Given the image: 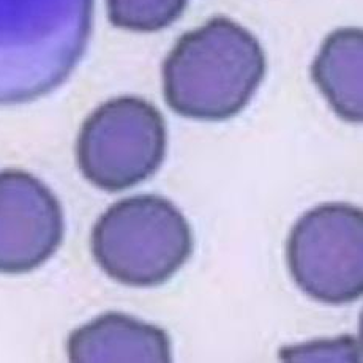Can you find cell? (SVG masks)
I'll return each mask as SVG.
<instances>
[{"label": "cell", "instance_id": "obj_1", "mask_svg": "<svg viewBox=\"0 0 363 363\" xmlns=\"http://www.w3.org/2000/svg\"><path fill=\"white\" fill-rule=\"evenodd\" d=\"M267 60L259 41L225 16L182 35L163 65V94L184 117L218 122L237 116L253 99Z\"/></svg>", "mask_w": 363, "mask_h": 363}, {"label": "cell", "instance_id": "obj_2", "mask_svg": "<svg viewBox=\"0 0 363 363\" xmlns=\"http://www.w3.org/2000/svg\"><path fill=\"white\" fill-rule=\"evenodd\" d=\"M94 0H0V104L52 92L79 64Z\"/></svg>", "mask_w": 363, "mask_h": 363}, {"label": "cell", "instance_id": "obj_9", "mask_svg": "<svg viewBox=\"0 0 363 363\" xmlns=\"http://www.w3.org/2000/svg\"><path fill=\"white\" fill-rule=\"evenodd\" d=\"M111 23L133 32H157L171 26L186 0H106Z\"/></svg>", "mask_w": 363, "mask_h": 363}, {"label": "cell", "instance_id": "obj_8", "mask_svg": "<svg viewBox=\"0 0 363 363\" xmlns=\"http://www.w3.org/2000/svg\"><path fill=\"white\" fill-rule=\"evenodd\" d=\"M363 33L359 27L332 32L311 65V78L335 114L349 123L363 118Z\"/></svg>", "mask_w": 363, "mask_h": 363}, {"label": "cell", "instance_id": "obj_10", "mask_svg": "<svg viewBox=\"0 0 363 363\" xmlns=\"http://www.w3.org/2000/svg\"><path fill=\"white\" fill-rule=\"evenodd\" d=\"M355 340L351 337H345L335 341H319V343H311L306 346H297V347H289L288 352H283L284 360H329V355L327 354H337L340 360H347L351 362L357 360L354 357L355 352Z\"/></svg>", "mask_w": 363, "mask_h": 363}, {"label": "cell", "instance_id": "obj_3", "mask_svg": "<svg viewBox=\"0 0 363 363\" xmlns=\"http://www.w3.org/2000/svg\"><path fill=\"white\" fill-rule=\"evenodd\" d=\"M191 251L190 223L158 194L116 202L92 231L95 261L111 278L133 288L166 283L190 259Z\"/></svg>", "mask_w": 363, "mask_h": 363}, {"label": "cell", "instance_id": "obj_7", "mask_svg": "<svg viewBox=\"0 0 363 363\" xmlns=\"http://www.w3.org/2000/svg\"><path fill=\"white\" fill-rule=\"evenodd\" d=\"M72 362H171V340L157 325L127 314L106 313L76 329L68 338Z\"/></svg>", "mask_w": 363, "mask_h": 363}, {"label": "cell", "instance_id": "obj_5", "mask_svg": "<svg viewBox=\"0 0 363 363\" xmlns=\"http://www.w3.org/2000/svg\"><path fill=\"white\" fill-rule=\"evenodd\" d=\"M286 259L297 286L320 303L343 305L363 292V213L330 202L300 216L289 234Z\"/></svg>", "mask_w": 363, "mask_h": 363}, {"label": "cell", "instance_id": "obj_6", "mask_svg": "<svg viewBox=\"0 0 363 363\" xmlns=\"http://www.w3.org/2000/svg\"><path fill=\"white\" fill-rule=\"evenodd\" d=\"M64 211L43 182L19 169L0 172V274L43 265L64 240Z\"/></svg>", "mask_w": 363, "mask_h": 363}, {"label": "cell", "instance_id": "obj_4", "mask_svg": "<svg viewBox=\"0 0 363 363\" xmlns=\"http://www.w3.org/2000/svg\"><path fill=\"white\" fill-rule=\"evenodd\" d=\"M79 169L104 191H123L157 172L166 155V123L138 96H121L95 109L76 145Z\"/></svg>", "mask_w": 363, "mask_h": 363}]
</instances>
